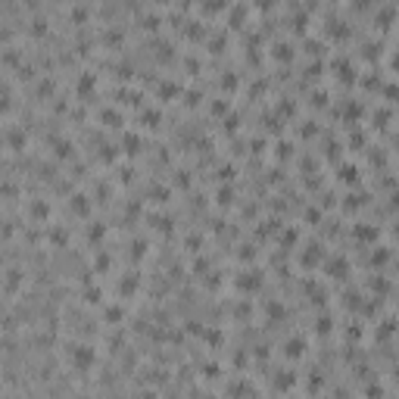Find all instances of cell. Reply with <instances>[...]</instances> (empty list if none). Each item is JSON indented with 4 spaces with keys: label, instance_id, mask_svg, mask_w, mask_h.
Masks as SVG:
<instances>
[{
    "label": "cell",
    "instance_id": "1",
    "mask_svg": "<svg viewBox=\"0 0 399 399\" xmlns=\"http://www.w3.org/2000/svg\"><path fill=\"white\" fill-rule=\"evenodd\" d=\"M69 362H72V368L88 371L94 362H97V353H94V346H88V343H72L69 346Z\"/></svg>",
    "mask_w": 399,
    "mask_h": 399
},
{
    "label": "cell",
    "instance_id": "2",
    "mask_svg": "<svg viewBox=\"0 0 399 399\" xmlns=\"http://www.w3.org/2000/svg\"><path fill=\"white\" fill-rule=\"evenodd\" d=\"M28 218H31V221H44V218H50V206H47L44 200H31V203H28Z\"/></svg>",
    "mask_w": 399,
    "mask_h": 399
},
{
    "label": "cell",
    "instance_id": "3",
    "mask_svg": "<svg viewBox=\"0 0 399 399\" xmlns=\"http://www.w3.org/2000/svg\"><path fill=\"white\" fill-rule=\"evenodd\" d=\"M47 31H50V22H47V16H31V19H28V34H31V38H44Z\"/></svg>",
    "mask_w": 399,
    "mask_h": 399
},
{
    "label": "cell",
    "instance_id": "4",
    "mask_svg": "<svg viewBox=\"0 0 399 399\" xmlns=\"http://www.w3.org/2000/svg\"><path fill=\"white\" fill-rule=\"evenodd\" d=\"M259 284H262L259 272H240V278H237V287L240 290H256Z\"/></svg>",
    "mask_w": 399,
    "mask_h": 399
},
{
    "label": "cell",
    "instance_id": "5",
    "mask_svg": "<svg viewBox=\"0 0 399 399\" xmlns=\"http://www.w3.org/2000/svg\"><path fill=\"white\" fill-rule=\"evenodd\" d=\"M69 209H72V212H78V215H88V212H91V203H88L85 194H72V197H69Z\"/></svg>",
    "mask_w": 399,
    "mask_h": 399
},
{
    "label": "cell",
    "instance_id": "6",
    "mask_svg": "<svg viewBox=\"0 0 399 399\" xmlns=\"http://www.w3.org/2000/svg\"><path fill=\"white\" fill-rule=\"evenodd\" d=\"M246 13H250V6H246V3H234V6H228V9H225V16H228L231 25H240Z\"/></svg>",
    "mask_w": 399,
    "mask_h": 399
},
{
    "label": "cell",
    "instance_id": "7",
    "mask_svg": "<svg viewBox=\"0 0 399 399\" xmlns=\"http://www.w3.org/2000/svg\"><path fill=\"white\" fill-rule=\"evenodd\" d=\"M94 81H97V78H94L91 72H81V75H78V81H75V91H78V94H85V97H88V94L94 91Z\"/></svg>",
    "mask_w": 399,
    "mask_h": 399
},
{
    "label": "cell",
    "instance_id": "8",
    "mask_svg": "<svg viewBox=\"0 0 399 399\" xmlns=\"http://www.w3.org/2000/svg\"><path fill=\"white\" fill-rule=\"evenodd\" d=\"M272 56H278V60H290V56H293V47H290L287 41H278V44H272Z\"/></svg>",
    "mask_w": 399,
    "mask_h": 399
},
{
    "label": "cell",
    "instance_id": "9",
    "mask_svg": "<svg viewBox=\"0 0 399 399\" xmlns=\"http://www.w3.org/2000/svg\"><path fill=\"white\" fill-rule=\"evenodd\" d=\"M302 349H306V340H299V337L287 340V359H297V356H302Z\"/></svg>",
    "mask_w": 399,
    "mask_h": 399
},
{
    "label": "cell",
    "instance_id": "10",
    "mask_svg": "<svg viewBox=\"0 0 399 399\" xmlns=\"http://www.w3.org/2000/svg\"><path fill=\"white\" fill-rule=\"evenodd\" d=\"M137 147H140V137H137L134 131H128V134L122 137V150H125V153H137Z\"/></svg>",
    "mask_w": 399,
    "mask_h": 399
},
{
    "label": "cell",
    "instance_id": "11",
    "mask_svg": "<svg viewBox=\"0 0 399 399\" xmlns=\"http://www.w3.org/2000/svg\"><path fill=\"white\" fill-rule=\"evenodd\" d=\"M69 19H72L75 25H85L88 22V6H69Z\"/></svg>",
    "mask_w": 399,
    "mask_h": 399
},
{
    "label": "cell",
    "instance_id": "12",
    "mask_svg": "<svg viewBox=\"0 0 399 399\" xmlns=\"http://www.w3.org/2000/svg\"><path fill=\"white\" fill-rule=\"evenodd\" d=\"M81 297H85L88 306H97V302L103 299V290H100V287H85V293H81Z\"/></svg>",
    "mask_w": 399,
    "mask_h": 399
},
{
    "label": "cell",
    "instance_id": "13",
    "mask_svg": "<svg viewBox=\"0 0 399 399\" xmlns=\"http://www.w3.org/2000/svg\"><path fill=\"white\" fill-rule=\"evenodd\" d=\"M340 181H343V184H356L359 181V169L356 166H343V169H340Z\"/></svg>",
    "mask_w": 399,
    "mask_h": 399
},
{
    "label": "cell",
    "instance_id": "14",
    "mask_svg": "<svg viewBox=\"0 0 399 399\" xmlns=\"http://www.w3.org/2000/svg\"><path fill=\"white\" fill-rule=\"evenodd\" d=\"M134 287H137V278H134V275H128V278L119 281V293H122V297H131Z\"/></svg>",
    "mask_w": 399,
    "mask_h": 399
},
{
    "label": "cell",
    "instance_id": "15",
    "mask_svg": "<svg viewBox=\"0 0 399 399\" xmlns=\"http://www.w3.org/2000/svg\"><path fill=\"white\" fill-rule=\"evenodd\" d=\"M327 272H331V278H343L346 275V262L343 259H331L327 262Z\"/></svg>",
    "mask_w": 399,
    "mask_h": 399
},
{
    "label": "cell",
    "instance_id": "16",
    "mask_svg": "<svg viewBox=\"0 0 399 399\" xmlns=\"http://www.w3.org/2000/svg\"><path fill=\"white\" fill-rule=\"evenodd\" d=\"M103 318H106L109 324H119V321L125 318V312H122L119 306H106V312H103Z\"/></svg>",
    "mask_w": 399,
    "mask_h": 399
},
{
    "label": "cell",
    "instance_id": "17",
    "mask_svg": "<svg viewBox=\"0 0 399 399\" xmlns=\"http://www.w3.org/2000/svg\"><path fill=\"white\" fill-rule=\"evenodd\" d=\"M100 119H103V122H109V128H119V125H122V115L115 112V109H103V112H100Z\"/></svg>",
    "mask_w": 399,
    "mask_h": 399
},
{
    "label": "cell",
    "instance_id": "18",
    "mask_svg": "<svg viewBox=\"0 0 399 399\" xmlns=\"http://www.w3.org/2000/svg\"><path fill=\"white\" fill-rule=\"evenodd\" d=\"M356 237H359V240H371V237H378V228H368V225H359V228H356Z\"/></svg>",
    "mask_w": 399,
    "mask_h": 399
},
{
    "label": "cell",
    "instance_id": "19",
    "mask_svg": "<svg viewBox=\"0 0 399 399\" xmlns=\"http://www.w3.org/2000/svg\"><path fill=\"white\" fill-rule=\"evenodd\" d=\"M47 240H53L56 246H63L66 243V231L63 228H50V231H47Z\"/></svg>",
    "mask_w": 399,
    "mask_h": 399
},
{
    "label": "cell",
    "instance_id": "20",
    "mask_svg": "<svg viewBox=\"0 0 399 399\" xmlns=\"http://www.w3.org/2000/svg\"><path fill=\"white\" fill-rule=\"evenodd\" d=\"M19 281H22V272H19V268H9V272H6V290H16Z\"/></svg>",
    "mask_w": 399,
    "mask_h": 399
},
{
    "label": "cell",
    "instance_id": "21",
    "mask_svg": "<svg viewBox=\"0 0 399 399\" xmlns=\"http://www.w3.org/2000/svg\"><path fill=\"white\" fill-rule=\"evenodd\" d=\"M140 119H144L150 128H156V122H159V109H144V112H140Z\"/></svg>",
    "mask_w": 399,
    "mask_h": 399
},
{
    "label": "cell",
    "instance_id": "22",
    "mask_svg": "<svg viewBox=\"0 0 399 399\" xmlns=\"http://www.w3.org/2000/svg\"><path fill=\"white\" fill-rule=\"evenodd\" d=\"M94 268H97V272H106V268H109V256L97 253V256H94Z\"/></svg>",
    "mask_w": 399,
    "mask_h": 399
},
{
    "label": "cell",
    "instance_id": "23",
    "mask_svg": "<svg viewBox=\"0 0 399 399\" xmlns=\"http://www.w3.org/2000/svg\"><path fill=\"white\" fill-rule=\"evenodd\" d=\"M215 197H218V203H221V206H228V203H231V197H234V194L228 191V187H221V191H218Z\"/></svg>",
    "mask_w": 399,
    "mask_h": 399
},
{
    "label": "cell",
    "instance_id": "24",
    "mask_svg": "<svg viewBox=\"0 0 399 399\" xmlns=\"http://www.w3.org/2000/svg\"><path fill=\"white\" fill-rule=\"evenodd\" d=\"M396 234H399V225H396Z\"/></svg>",
    "mask_w": 399,
    "mask_h": 399
}]
</instances>
